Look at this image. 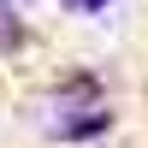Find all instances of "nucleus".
<instances>
[{"label": "nucleus", "mask_w": 148, "mask_h": 148, "mask_svg": "<svg viewBox=\"0 0 148 148\" xmlns=\"http://www.w3.org/2000/svg\"><path fill=\"white\" fill-rule=\"evenodd\" d=\"M71 6H77V12H101L107 0H71Z\"/></svg>", "instance_id": "f03ea898"}, {"label": "nucleus", "mask_w": 148, "mask_h": 148, "mask_svg": "<svg viewBox=\"0 0 148 148\" xmlns=\"http://www.w3.org/2000/svg\"><path fill=\"white\" fill-rule=\"evenodd\" d=\"M107 125H113L107 107H95V113H71V119H59V142H89V136H101Z\"/></svg>", "instance_id": "f257e3e1"}]
</instances>
